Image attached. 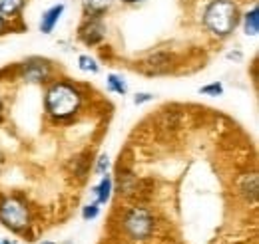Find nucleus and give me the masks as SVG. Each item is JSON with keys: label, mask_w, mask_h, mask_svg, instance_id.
Segmentation results:
<instances>
[{"label": "nucleus", "mask_w": 259, "mask_h": 244, "mask_svg": "<svg viewBox=\"0 0 259 244\" xmlns=\"http://www.w3.org/2000/svg\"><path fill=\"white\" fill-rule=\"evenodd\" d=\"M84 105L82 90L68 80H52L44 92V111L54 123L72 121Z\"/></svg>", "instance_id": "nucleus-1"}, {"label": "nucleus", "mask_w": 259, "mask_h": 244, "mask_svg": "<svg viewBox=\"0 0 259 244\" xmlns=\"http://www.w3.org/2000/svg\"><path fill=\"white\" fill-rule=\"evenodd\" d=\"M241 10L235 0H209L201 12V24L215 40H226L237 30Z\"/></svg>", "instance_id": "nucleus-2"}, {"label": "nucleus", "mask_w": 259, "mask_h": 244, "mask_svg": "<svg viewBox=\"0 0 259 244\" xmlns=\"http://www.w3.org/2000/svg\"><path fill=\"white\" fill-rule=\"evenodd\" d=\"M0 224L14 234H26L32 226V213L20 195H0Z\"/></svg>", "instance_id": "nucleus-3"}, {"label": "nucleus", "mask_w": 259, "mask_h": 244, "mask_svg": "<svg viewBox=\"0 0 259 244\" xmlns=\"http://www.w3.org/2000/svg\"><path fill=\"white\" fill-rule=\"evenodd\" d=\"M156 220L150 209L146 207H130L124 214V230L134 240H146L154 234Z\"/></svg>", "instance_id": "nucleus-4"}, {"label": "nucleus", "mask_w": 259, "mask_h": 244, "mask_svg": "<svg viewBox=\"0 0 259 244\" xmlns=\"http://www.w3.org/2000/svg\"><path fill=\"white\" fill-rule=\"evenodd\" d=\"M18 74L28 84H46L54 78V66L52 62L40 56H32L18 66Z\"/></svg>", "instance_id": "nucleus-5"}, {"label": "nucleus", "mask_w": 259, "mask_h": 244, "mask_svg": "<svg viewBox=\"0 0 259 244\" xmlns=\"http://www.w3.org/2000/svg\"><path fill=\"white\" fill-rule=\"evenodd\" d=\"M106 22L104 18H98V16H84L80 28H78V38L86 44V46H100L104 40H106Z\"/></svg>", "instance_id": "nucleus-6"}, {"label": "nucleus", "mask_w": 259, "mask_h": 244, "mask_svg": "<svg viewBox=\"0 0 259 244\" xmlns=\"http://www.w3.org/2000/svg\"><path fill=\"white\" fill-rule=\"evenodd\" d=\"M64 10H66L64 2H58V4H54V6H50V8H46V10L42 12V16H40V24H38L40 32H42V34H52L54 28L58 26L60 18L64 16Z\"/></svg>", "instance_id": "nucleus-7"}, {"label": "nucleus", "mask_w": 259, "mask_h": 244, "mask_svg": "<svg viewBox=\"0 0 259 244\" xmlns=\"http://www.w3.org/2000/svg\"><path fill=\"white\" fill-rule=\"evenodd\" d=\"M116 2H118V0H82L84 16H98V18H104L106 12H110Z\"/></svg>", "instance_id": "nucleus-8"}, {"label": "nucleus", "mask_w": 259, "mask_h": 244, "mask_svg": "<svg viewBox=\"0 0 259 244\" xmlns=\"http://www.w3.org/2000/svg\"><path fill=\"white\" fill-rule=\"evenodd\" d=\"M239 24L243 26L245 36H251V38H255V36H257L259 34V6H257V2H255L249 10H245V12L241 14Z\"/></svg>", "instance_id": "nucleus-9"}, {"label": "nucleus", "mask_w": 259, "mask_h": 244, "mask_svg": "<svg viewBox=\"0 0 259 244\" xmlns=\"http://www.w3.org/2000/svg\"><path fill=\"white\" fill-rule=\"evenodd\" d=\"M92 193H94V197H96L98 205H106V203H110L112 193H114V179H112V175H110V173L102 175V177H100V183L92 189Z\"/></svg>", "instance_id": "nucleus-10"}, {"label": "nucleus", "mask_w": 259, "mask_h": 244, "mask_svg": "<svg viewBox=\"0 0 259 244\" xmlns=\"http://www.w3.org/2000/svg\"><path fill=\"white\" fill-rule=\"evenodd\" d=\"M26 2L28 0H0V16H4L10 22L18 20L26 8Z\"/></svg>", "instance_id": "nucleus-11"}, {"label": "nucleus", "mask_w": 259, "mask_h": 244, "mask_svg": "<svg viewBox=\"0 0 259 244\" xmlns=\"http://www.w3.org/2000/svg\"><path fill=\"white\" fill-rule=\"evenodd\" d=\"M171 56L169 54H163V52H158L154 56H150L148 60L144 62V68L148 70V74H162V72H167L171 68Z\"/></svg>", "instance_id": "nucleus-12"}, {"label": "nucleus", "mask_w": 259, "mask_h": 244, "mask_svg": "<svg viewBox=\"0 0 259 244\" xmlns=\"http://www.w3.org/2000/svg\"><path fill=\"white\" fill-rule=\"evenodd\" d=\"M118 185H120V195L122 197H132L138 195V177L130 171H122L118 175Z\"/></svg>", "instance_id": "nucleus-13"}, {"label": "nucleus", "mask_w": 259, "mask_h": 244, "mask_svg": "<svg viewBox=\"0 0 259 244\" xmlns=\"http://www.w3.org/2000/svg\"><path fill=\"white\" fill-rule=\"evenodd\" d=\"M106 88H108V92L116 93V95L128 93V84L120 74H108L106 76Z\"/></svg>", "instance_id": "nucleus-14"}, {"label": "nucleus", "mask_w": 259, "mask_h": 244, "mask_svg": "<svg viewBox=\"0 0 259 244\" xmlns=\"http://www.w3.org/2000/svg\"><path fill=\"white\" fill-rule=\"evenodd\" d=\"M78 68H80V72H84V74H92V76H96L98 72H100V64H98L90 54H82V56H78Z\"/></svg>", "instance_id": "nucleus-15"}, {"label": "nucleus", "mask_w": 259, "mask_h": 244, "mask_svg": "<svg viewBox=\"0 0 259 244\" xmlns=\"http://www.w3.org/2000/svg\"><path fill=\"white\" fill-rule=\"evenodd\" d=\"M199 93L209 95V97H220V95H224V84L222 82H211V84L199 88Z\"/></svg>", "instance_id": "nucleus-16"}, {"label": "nucleus", "mask_w": 259, "mask_h": 244, "mask_svg": "<svg viewBox=\"0 0 259 244\" xmlns=\"http://www.w3.org/2000/svg\"><path fill=\"white\" fill-rule=\"evenodd\" d=\"M108 171H110V157H108V155H100L96 165H94V173L102 177V175H106Z\"/></svg>", "instance_id": "nucleus-17"}, {"label": "nucleus", "mask_w": 259, "mask_h": 244, "mask_svg": "<svg viewBox=\"0 0 259 244\" xmlns=\"http://www.w3.org/2000/svg\"><path fill=\"white\" fill-rule=\"evenodd\" d=\"M98 214H100V205L98 203H90L82 209V218L84 220H94V218H98Z\"/></svg>", "instance_id": "nucleus-18"}, {"label": "nucleus", "mask_w": 259, "mask_h": 244, "mask_svg": "<svg viewBox=\"0 0 259 244\" xmlns=\"http://www.w3.org/2000/svg\"><path fill=\"white\" fill-rule=\"evenodd\" d=\"M152 99H154V93L140 92V93H136V97H134V103H136V105H144V103H148V101H152Z\"/></svg>", "instance_id": "nucleus-19"}, {"label": "nucleus", "mask_w": 259, "mask_h": 244, "mask_svg": "<svg viewBox=\"0 0 259 244\" xmlns=\"http://www.w3.org/2000/svg\"><path fill=\"white\" fill-rule=\"evenodd\" d=\"M10 30H12V22L6 20L4 16H0V36L6 34V32H10Z\"/></svg>", "instance_id": "nucleus-20"}, {"label": "nucleus", "mask_w": 259, "mask_h": 244, "mask_svg": "<svg viewBox=\"0 0 259 244\" xmlns=\"http://www.w3.org/2000/svg\"><path fill=\"white\" fill-rule=\"evenodd\" d=\"M118 2H122V4H126V6H136V4H142V2H146V0H118Z\"/></svg>", "instance_id": "nucleus-21"}, {"label": "nucleus", "mask_w": 259, "mask_h": 244, "mask_svg": "<svg viewBox=\"0 0 259 244\" xmlns=\"http://www.w3.org/2000/svg\"><path fill=\"white\" fill-rule=\"evenodd\" d=\"M4 119V99L0 97V121Z\"/></svg>", "instance_id": "nucleus-22"}, {"label": "nucleus", "mask_w": 259, "mask_h": 244, "mask_svg": "<svg viewBox=\"0 0 259 244\" xmlns=\"http://www.w3.org/2000/svg\"><path fill=\"white\" fill-rule=\"evenodd\" d=\"M2 163H4V155H2V151H0V167H2Z\"/></svg>", "instance_id": "nucleus-23"}, {"label": "nucleus", "mask_w": 259, "mask_h": 244, "mask_svg": "<svg viewBox=\"0 0 259 244\" xmlns=\"http://www.w3.org/2000/svg\"><path fill=\"white\" fill-rule=\"evenodd\" d=\"M40 244H54V242H50V240H46V242H40Z\"/></svg>", "instance_id": "nucleus-24"}, {"label": "nucleus", "mask_w": 259, "mask_h": 244, "mask_svg": "<svg viewBox=\"0 0 259 244\" xmlns=\"http://www.w3.org/2000/svg\"><path fill=\"white\" fill-rule=\"evenodd\" d=\"M2 242H4V244H10V240H2Z\"/></svg>", "instance_id": "nucleus-25"}, {"label": "nucleus", "mask_w": 259, "mask_h": 244, "mask_svg": "<svg viewBox=\"0 0 259 244\" xmlns=\"http://www.w3.org/2000/svg\"><path fill=\"white\" fill-rule=\"evenodd\" d=\"M0 244H4V242H2V240H0Z\"/></svg>", "instance_id": "nucleus-26"}]
</instances>
